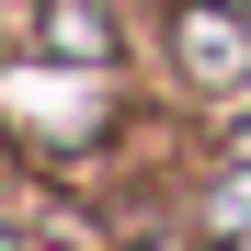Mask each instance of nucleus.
Segmentation results:
<instances>
[{"instance_id": "nucleus-1", "label": "nucleus", "mask_w": 251, "mask_h": 251, "mask_svg": "<svg viewBox=\"0 0 251 251\" xmlns=\"http://www.w3.org/2000/svg\"><path fill=\"white\" fill-rule=\"evenodd\" d=\"M183 57H194V80H251V23H228V12H183Z\"/></svg>"}, {"instance_id": "nucleus-2", "label": "nucleus", "mask_w": 251, "mask_h": 251, "mask_svg": "<svg viewBox=\"0 0 251 251\" xmlns=\"http://www.w3.org/2000/svg\"><path fill=\"white\" fill-rule=\"evenodd\" d=\"M57 46H80V57L103 46V12H92V0H57Z\"/></svg>"}, {"instance_id": "nucleus-3", "label": "nucleus", "mask_w": 251, "mask_h": 251, "mask_svg": "<svg viewBox=\"0 0 251 251\" xmlns=\"http://www.w3.org/2000/svg\"><path fill=\"white\" fill-rule=\"evenodd\" d=\"M240 217H251V172H240V183H228L217 205H205V228H240Z\"/></svg>"}, {"instance_id": "nucleus-4", "label": "nucleus", "mask_w": 251, "mask_h": 251, "mask_svg": "<svg viewBox=\"0 0 251 251\" xmlns=\"http://www.w3.org/2000/svg\"><path fill=\"white\" fill-rule=\"evenodd\" d=\"M0 251H12V240H0Z\"/></svg>"}]
</instances>
